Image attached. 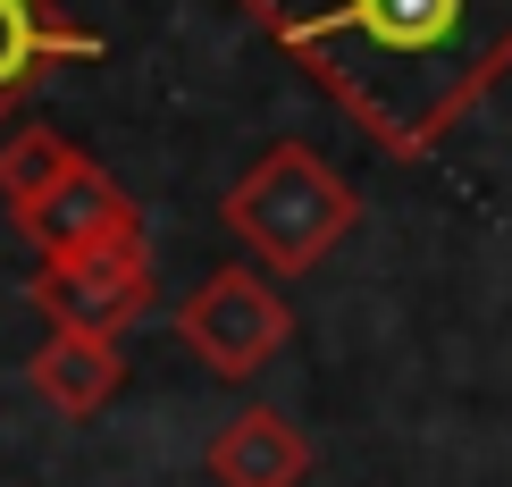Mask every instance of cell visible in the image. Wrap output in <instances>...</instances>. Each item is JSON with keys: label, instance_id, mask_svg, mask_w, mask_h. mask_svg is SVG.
Wrapping results in <instances>:
<instances>
[{"label": "cell", "instance_id": "6da1fadb", "mask_svg": "<svg viewBox=\"0 0 512 487\" xmlns=\"http://www.w3.org/2000/svg\"><path fill=\"white\" fill-rule=\"evenodd\" d=\"M361 135L420 160L512 68V0H244Z\"/></svg>", "mask_w": 512, "mask_h": 487}, {"label": "cell", "instance_id": "7a4b0ae2", "mask_svg": "<svg viewBox=\"0 0 512 487\" xmlns=\"http://www.w3.org/2000/svg\"><path fill=\"white\" fill-rule=\"evenodd\" d=\"M353 219H361L353 185L319 152H303V143H277L236 194H227V227L261 252V269H277V278L319 269L336 252V236H353Z\"/></svg>", "mask_w": 512, "mask_h": 487}, {"label": "cell", "instance_id": "3957f363", "mask_svg": "<svg viewBox=\"0 0 512 487\" xmlns=\"http://www.w3.org/2000/svg\"><path fill=\"white\" fill-rule=\"evenodd\" d=\"M286 303H277L269 278H252V269H219V278H202V294L185 303V345L202 353L219 378H252L269 362L277 345H286Z\"/></svg>", "mask_w": 512, "mask_h": 487}, {"label": "cell", "instance_id": "277c9868", "mask_svg": "<svg viewBox=\"0 0 512 487\" xmlns=\"http://www.w3.org/2000/svg\"><path fill=\"white\" fill-rule=\"evenodd\" d=\"M34 303L51 311L59 328H76V336H110V328H126V320H135V303H143V244L126 236V244L76 252V261H42Z\"/></svg>", "mask_w": 512, "mask_h": 487}, {"label": "cell", "instance_id": "5b68a950", "mask_svg": "<svg viewBox=\"0 0 512 487\" xmlns=\"http://www.w3.org/2000/svg\"><path fill=\"white\" fill-rule=\"evenodd\" d=\"M17 219H26V236L42 244V261H76V252H101V244H126V236H135V202H126L101 168H84V160H76L34 210H17Z\"/></svg>", "mask_w": 512, "mask_h": 487}, {"label": "cell", "instance_id": "8992f818", "mask_svg": "<svg viewBox=\"0 0 512 487\" xmlns=\"http://www.w3.org/2000/svg\"><path fill=\"white\" fill-rule=\"evenodd\" d=\"M68 59H101V34L59 17L51 0H0V118Z\"/></svg>", "mask_w": 512, "mask_h": 487}, {"label": "cell", "instance_id": "52a82bcc", "mask_svg": "<svg viewBox=\"0 0 512 487\" xmlns=\"http://www.w3.org/2000/svg\"><path fill=\"white\" fill-rule=\"evenodd\" d=\"M210 471H219L227 487H294V479L311 471V446L277 412H244L236 429L210 446Z\"/></svg>", "mask_w": 512, "mask_h": 487}, {"label": "cell", "instance_id": "ba28073f", "mask_svg": "<svg viewBox=\"0 0 512 487\" xmlns=\"http://www.w3.org/2000/svg\"><path fill=\"white\" fill-rule=\"evenodd\" d=\"M34 378H42V395H51L59 412H93L101 395L118 387V353H110V336H76V328H59L51 345H42Z\"/></svg>", "mask_w": 512, "mask_h": 487}, {"label": "cell", "instance_id": "9c48e42d", "mask_svg": "<svg viewBox=\"0 0 512 487\" xmlns=\"http://www.w3.org/2000/svg\"><path fill=\"white\" fill-rule=\"evenodd\" d=\"M68 168H76V152H68V143H59L51 126H26V135H17L9 152H0V194H9L17 210H34L59 177H68Z\"/></svg>", "mask_w": 512, "mask_h": 487}]
</instances>
